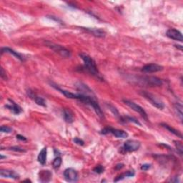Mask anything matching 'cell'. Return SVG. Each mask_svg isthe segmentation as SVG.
I'll return each mask as SVG.
<instances>
[{"instance_id": "1", "label": "cell", "mask_w": 183, "mask_h": 183, "mask_svg": "<svg viewBox=\"0 0 183 183\" xmlns=\"http://www.w3.org/2000/svg\"><path fill=\"white\" fill-rule=\"evenodd\" d=\"M79 56L85 63V68L92 75L97 77V78H100V74L99 73L97 67L96 66L95 62L91 57L85 53H81Z\"/></svg>"}, {"instance_id": "2", "label": "cell", "mask_w": 183, "mask_h": 183, "mask_svg": "<svg viewBox=\"0 0 183 183\" xmlns=\"http://www.w3.org/2000/svg\"><path fill=\"white\" fill-rule=\"evenodd\" d=\"M141 94L144 98L147 99V100H148L153 106H155V107H157L160 110H162L163 108L165 107V105H164V103L162 101L156 97V96L152 95V94L149 93L146 91L142 92Z\"/></svg>"}, {"instance_id": "3", "label": "cell", "mask_w": 183, "mask_h": 183, "mask_svg": "<svg viewBox=\"0 0 183 183\" xmlns=\"http://www.w3.org/2000/svg\"><path fill=\"white\" fill-rule=\"evenodd\" d=\"M46 44H47V47L51 48L53 51L58 53V54L59 55H61L62 57H65V58H68V57L71 56L70 52H69L68 49H67L66 48L62 47V46L55 45V44H54V43H51V42H46Z\"/></svg>"}, {"instance_id": "4", "label": "cell", "mask_w": 183, "mask_h": 183, "mask_svg": "<svg viewBox=\"0 0 183 183\" xmlns=\"http://www.w3.org/2000/svg\"><path fill=\"white\" fill-rule=\"evenodd\" d=\"M101 133L103 134H106L108 133H112L113 135H115L117 138H127L128 137V134L124 130H121V129H117L112 128V127H106V128L103 129Z\"/></svg>"}, {"instance_id": "5", "label": "cell", "mask_w": 183, "mask_h": 183, "mask_svg": "<svg viewBox=\"0 0 183 183\" xmlns=\"http://www.w3.org/2000/svg\"><path fill=\"white\" fill-rule=\"evenodd\" d=\"M123 101H124L125 105H127V106H128V107H130L132 110H134V111L138 112L139 114L140 115L144 120H148V115H147L146 112L144 111V110L143 109V107H140V106L138 105L137 104H136V103L132 102V101L127 100H124Z\"/></svg>"}, {"instance_id": "6", "label": "cell", "mask_w": 183, "mask_h": 183, "mask_svg": "<svg viewBox=\"0 0 183 183\" xmlns=\"http://www.w3.org/2000/svg\"><path fill=\"white\" fill-rule=\"evenodd\" d=\"M140 148V143L134 139H129L126 141L123 145V150L125 152H134L138 150Z\"/></svg>"}, {"instance_id": "7", "label": "cell", "mask_w": 183, "mask_h": 183, "mask_svg": "<svg viewBox=\"0 0 183 183\" xmlns=\"http://www.w3.org/2000/svg\"><path fill=\"white\" fill-rule=\"evenodd\" d=\"M64 176L67 181L74 182L78 180V173L73 168H67L64 170Z\"/></svg>"}, {"instance_id": "8", "label": "cell", "mask_w": 183, "mask_h": 183, "mask_svg": "<svg viewBox=\"0 0 183 183\" xmlns=\"http://www.w3.org/2000/svg\"><path fill=\"white\" fill-rule=\"evenodd\" d=\"M141 81L149 86L157 87L162 85V81L156 77H144L142 78Z\"/></svg>"}, {"instance_id": "9", "label": "cell", "mask_w": 183, "mask_h": 183, "mask_svg": "<svg viewBox=\"0 0 183 183\" xmlns=\"http://www.w3.org/2000/svg\"><path fill=\"white\" fill-rule=\"evenodd\" d=\"M163 69V67L157 64H148L144 65L142 71L146 73H154V72H157L162 71Z\"/></svg>"}, {"instance_id": "10", "label": "cell", "mask_w": 183, "mask_h": 183, "mask_svg": "<svg viewBox=\"0 0 183 183\" xmlns=\"http://www.w3.org/2000/svg\"><path fill=\"white\" fill-rule=\"evenodd\" d=\"M166 35L172 40L180 41V42H182L183 40L182 33L179 30H175V29H170V30H168L167 33H166Z\"/></svg>"}, {"instance_id": "11", "label": "cell", "mask_w": 183, "mask_h": 183, "mask_svg": "<svg viewBox=\"0 0 183 183\" xmlns=\"http://www.w3.org/2000/svg\"><path fill=\"white\" fill-rule=\"evenodd\" d=\"M27 95L29 97H30L31 99H32V100L35 101L37 105L42 106V107H46L45 100L42 97L37 96L35 92H34L29 90L27 92Z\"/></svg>"}, {"instance_id": "12", "label": "cell", "mask_w": 183, "mask_h": 183, "mask_svg": "<svg viewBox=\"0 0 183 183\" xmlns=\"http://www.w3.org/2000/svg\"><path fill=\"white\" fill-rule=\"evenodd\" d=\"M0 175L2 177L12 178L14 180H17L20 178V175L13 170H0Z\"/></svg>"}, {"instance_id": "13", "label": "cell", "mask_w": 183, "mask_h": 183, "mask_svg": "<svg viewBox=\"0 0 183 183\" xmlns=\"http://www.w3.org/2000/svg\"><path fill=\"white\" fill-rule=\"evenodd\" d=\"M40 180L42 182H47L50 181L52 174L49 170H42L39 174Z\"/></svg>"}, {"instance_id": "14", "label": "cell", "mask_w": 183, "mask_h": 183, "mask_svg": "<svg viewBox=\"0 0 183 183\" xmlns=\"http://www.w3.org/2000/svg\"><path fill=\"white\" fill-rule=\"evenodd\" d=\"M9 101L10 102V104L6 105L7 108H8L9 110H11L12 112L13 113H14V114H16V115H19L20 113H21V112H22V110H21V108L18 105H16V103L14 102L12 100H9Z\"/></svg>"}, {"instance_id": "15", "label": "cell", "mask_w": 183, "mask_h": 183, "mask_svg": "<svg viewBox=\"0 0 183 183\" xmlns=\"http://www.w3.org/2000/svg\"><path fill=\"white\" fill-rule=\"evenodd\" d=\"M4 52H6V53H9V54L14 55V57H16V58L19 59L21 61H24L25 60V58L21 56V55L20 54V53H18L17 52H15L14 50L10 49V48L9 47H4L2 49V54Z\"/></svg>"}, {"instance_id": "16", "label": "cell", "mask_w": 183, "mask_h": 183, "mask_svg": "<svg viewBox=\"0 0 183 183\" xmlns=\"http://www.w3.org/2000/svg\"><path fill=\"white\" fill-rule=\"evenodd\" d=\"M63 117L68 123H72L74 122V115L70 110L64 109L63 110Z\"/></svg>"}, {"instance_id": "17", "label": "cell", "mask_w": 183, "mask_h": 183, "mask_svg": "<svg viewBox=\"0 0 183 183\" xmlns=\"http://www.w3.org/2000/svg\"><path fill=\"white\" fill-rule=\"evenodd\" d=\"M47 148H44L41 150L40 152L39 153V155L37 157V160L39 161V162L42 165H45L46 163V160H47Z\"/></svg>"}, {"instance_id": "18", "label": "cell", "mask_w": 183, "mask_h": 183, "mask_svg": "<svg viewBox=\"0 0 183 183\" xmlns=\"http://www.w3.org/2000/svg\"><path fill=\"white\" fill-rule=\"evenodd\" d=\"M161 125H162V126L163 127H165V129H167L168 131H170L171 132V133L174 134L175 135L177 136L178 137H180V138H181V139L182 138V134L180 133V132L179 131L177 130V129H175V128H173V127L170 126V125H168L167 124H165V123H162V124H161Z\"/></svg>"}, {"instance_id": "19", "label": "cell", "mask_w": 183, "mask_h": 183, "mask_svg": "<svg viewBox=\"0 0 183 183\" xmlns=\"http://www.w3.org/2000/svg\"><path fill=\"white\" fill-rule=\"evenodd\" d=\"M87 30L90 32L93 35H95L96 37H104L105 32L101 30H97V29H88L87 28Z\"/></svg>"}, {"instance_id": "20", "label": "cell", "mask_w": 183, "mask_h": 183, "mask_svg": "<svg viewBox=\"0 0 183 183\" xmlns=\"http://www.w3.org/2000/svg\"><path fill=\"white\" fill-rule=\"evenodd\" d=\"M134 175V171H128V172L124 173V174H122L121 175H120V176L117 177L116 179L115 180V182H117V181H120V180H123L124 177H132Z\"/></svg>"}, {"instance_id": "21", "label": "cell", "mask_w": 183, "mask_h": 183, "mask_svg": "<svg viewBox=\"0 0 183 183\" xmlns=\"http://www.w3.org/2000/svg\"><path fill=\"white\" fill-rule=\"evenodd\" d=\"M175 110L176 111V113L177 114V116L180 117V120H182V106L181 104L177 103L175 106Z\"/></svg>"}, {"instance_id": "22", "label": "cell", "mask_w": 183, "mask_h": 183, "mask_svg": "<svg viewBox=\"0 0 183 183\" xmlns=\"http://www.w3.org/2000/svg\"><path fill=\"white\" fill-rule=\"evenodd\" d=\"M62 158L60 157H56L53 161L52 162V166L54 169H58V168L61 166L62 165Z\"/></svg>"}, {"instance_id": "23", "label": "cell", "mask_w": 183, "mask_h": 183, "mask_svg": "<svg viewBox=\"0 0 183 183\" xmlns=\"http://www.w3.org/2000/svg\"><path fill=\"white\" fill-rule=\"evenodd\" d=\"M175 146H176V148L177 149V150L179 151V152L180 153V155H182V152H183V146H182V143L181 142L179 141H174Z\"/></svg>"}, {"instance_id": "24", "label": "cell", "mask_w": 183, "mask_h": 183, "mask_svg": "<svg viewBox=\"0 0 183 183\" xmlns=\"http://www.w3.org/2000/svg\"><path fill=\"white\" fill-rule=\"evenodd\" d=\"M104 167L102 165H97L96 167L94 168V172H96V173H98V174H101V173H102L104 172Z\"/></svg>"}, {"instance_id": "25", "label": "cell", "mask_w": 183, "mask_h": 183, "mask_svg": "<svg viewBox=\"0 0 183 183\" xmlns=\"http://www.w3.org/2000/svg\"><path fill=\"white\" fill-rule=\"evenodd\" d=\"M0 130L2 132H4V133H10V132H12V129L8 126H2Z\"/></svg>"}, {"instance_id": "26", "label": "cell", "mask_w": 183, "mask_h": 183, "mask_svg": "<svg viewBox=\"0 0 183 183\" xmlns=\"http://www.w3.org/2000/svg\"><path fill=\"white\" fill-rule=\"evenodd\" d=\"M125 120H127V121H129V122H134V123H135L137 124H139V125H141V124L139 123V121H137L136 119H134L133 117H125Z\"/></svg>"}, {"instance_id": "27", "label": "cell", "mask_w": 183, "mask_h": 183, "mask_svg": "<svg viewBox=\"0 0 183 183\" xmlns=\"http://www.w3.org/2000/svg\"><path fill=\"white\" fill-rule=\"evenodd\" d=\"M74 142L76 144H79V145H81V146L84 145V143H84V141L82 140V139L77 138V137H76V138L74 139Z\"/></svg>"}, {"instance_id": "28", "label": "cell", "mask_w": 183, "mask_h": 183, "mask_svg": "<svg viewBox=\"0 0 183 183\" xmlns=\"http://www.w3.org/2000/svg\"><path fill=\"white\" fill-rule=\"evenodd\" d=\"M150 167H151V165H149V164H144V165H142L141 169L144 171H146V170H148Z\"/></svg>"}, {"instance_id": "29", "label": "cell", "mask_w": 183, "mask_h": 183, "mask_svg": "<svg viewBox=\"0 0 183 183\" xmlns=\"http://www.w3.org/2000/svg\"><path fill=\"white\" fill-rule=\"evenodd\" d=\"M109 107H110V110H112V112L114 113V114H115V115H117H117H119V112H118V111L117 110L116 108L114 107H113V106H112V105H109Z\"/></svg>"}, {"instance_id": "30", "label": "cell", "mask_w": 183, "mask_h": 183, "mask_svg": "<svg viewBox=\"0 0 183 183\" xmlns=\"http://www.w3.org/2000/svg\"><path fill=\"white\" fill-rule=\"evenodd\" d=\"M1 77L2 79H4V80H7V75H6V72H4V69L2 68L1 69Z\"/></svg>"}, {"instance_id": "31", "label": "cell", "mask_w": 183, "mask_h": 183, "mask_svg": "<svg viewBox=\"0 0 183 183\" xmlns=\"http://www.w3.org/2000/svg\"><path fill=\"white\" fill-rule=\"evenodd\" d=\"M10 150H14V151H18V152H25L23 149L18 148V147H12V148H10Z\"/></svg>"}, {"instance_id": "32", "label": "cell", "mask_w": 183, "mask_h": 183, "mask_svg": "<svg viewBox=\"0 0 183 183\" xmlns=\"http://www.w3.org/2000/svg\"><path fill=\"white\" fill-rule=\"evenodd\" d=\"M16 138L20 139L21 141H26V138L24 136H21L20 134H18V135H16Z\"/></svg>"}]
</instances>
